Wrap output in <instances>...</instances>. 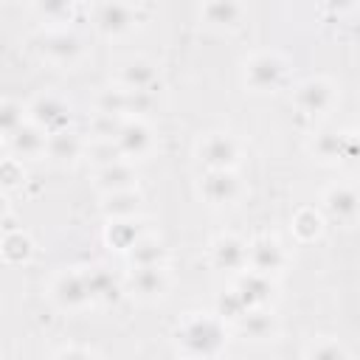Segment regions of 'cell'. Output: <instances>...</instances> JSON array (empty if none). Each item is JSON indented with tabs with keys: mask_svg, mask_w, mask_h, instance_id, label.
Here are the masks:
<instances>
[{
	"mask_svg": "<svg viewBox=\"0 0 360 360\" xmlns=\"http://www.w3.org/2000/svg\"><path fill=\"white\" fill-rule=\"evenodd\" d=\"M206 18L212 23H231L237 18L234 0H209V4H206Z\"/></svg>",
	"mask_w": 360,
	"mask_h": 360,
	"instance_id": "obj_3",
	"label": "cell"
},
{
	"mask_svg": "<svg viewBox=\"0 0 360 360\" xmlns=\"http://www.w3.org/2000/svg\"><path fill=\"white\" fill-rule=\"evenodd\" d=\"M206 158L209 160H214V163H228L231 158H234V144L228 141V138H212L209 144H206Z\"/></svg>",
	"mask_w": 360,
	"mask_h": 360,
	"instance_id": "obj_5",
	"label": "cell"
},
{
	"mask_svg": "<svg viewBox=\"0 0 360 360\" xmlns=\"http://www.w3.org/2000/svg\"><path fill=\"white\" fill-rule=\"evenodd\" d=\"M15 113H20V110H18V104L6 102V104H4V130H6V132L20 130V127H18V116H15Z\"/></svg>",
	"mask_w": 360,
	"mask_h": 360,
	"instance_id": "obj_12",
	"label": "cell"
},
{
	"mask_svg": "<svg viewBox=\"0 0 360 360\" xmlns=\"http://www.w3.org/2000/svg\"><path fill=\"white\" fill-rule=\"evenodd\" d=\"M99 26L107 32H121L130 26V12L121 4H104L99 9Z\"/></svg>",
	"mask_w": 360,
	"mask_h": 360,
	"instance_id": "obj_2",
	"label": "cell"
},
{
	"mask_svg": "<svg viewBox=\"0 0 360 360\" xmlns=\"http://www.w3.org/2000/svg\"><path fill=\"white\" fill-rule=\"evenodd\" d=\"M329 209H332L338 217H349V214H354V212L360 209V200H357L352 192L338 189V192H332V198H329Z\"/></svg>",
	"mask_w": 360,
	"mask_h": 360,
	"instance_id": "obj_4",
	"label": "cell"
},
{
	"mask_svg": "<svg viewBox=\"0 0 360 360\" xmlns=\"http://www.w3.org/2000/svg\"><path fill=\"white\" fill-rule=\"evenodd\" d=\"M57 293H62V296H60L62 301L76 304V301H82V298H85V293H90V287H88V284H82V279L71 276V279H62V282H60Z\"/></svg>",
	"mask_w": 360,
	"mask_h": 360,
	"instance_id": "obj_6",
	"label": "cell"
},
{
	"mask_svg": "<svg viewBox=\"0 0 360 360\" xmlns=\"http://www.w3.org/2000/svg\"><path fill=\"white\" fill-rule=\"evenodd\" d=\"M37 6H40L43 15L60 18V15H65V12L71 9V0H37Z\"/></svg>",
	"mask_w": 360,
	"mask_h": 360,
	"instance_id": "obj_10",
	"label": "cell"
},
{
	"mask_svg": "<svg viewBox=\"0 0 360 360\" xmlns=\"http://www.w3.org/2000/svg\"><path fill=\"white\" fill-rule=\"evenodd\" d=\"M46 51L48 54H74L76 51V40L74 37H65V34H60V37H48L46 40Z\"/></svg>",
	"mask_w": 360,
	"mask_h": 360,
	"instance_id": "obj_9",
	"label": "cell"
},
{
	"mask_svg": "<svg viewBox=\"0 0 360 360\" xmlns=\"http://www.w3.org/2000/svg\"><path fill=\"white\" fill-rule=\"evenodd\" d=\"M15 132H18V138H15V146H18L20 152H34V149H40L43 138H40L34 130H23V124H20V130H15Z\"/></svg>",
	"mask_w": 360,
	"mask_h": 360,
	"instance_id": "obj_8",
	"label": "cell"
},
{
	"mask_svg": "<svg viewBox=\"0 0 360 360\" xmlns=\"http://www.w3.org/2000/svg\"><path fill=\"white\" fill-rule=\"evenodd\" d=\"M34 113H37V118L40 121H48V124H57V121H62L65 116V107L57 102V99H40L37 102V107H34Z\"/></svg>",
	"mask_w": 360,
	"mask_h": 360,
	"instance_id": "obj_7",
	"label": "cell"
},
{
	"mask_svg": "<svg viewBox=\"0 0 360 360\" xmlns=\"http://www.w3.org/2000/svg\"><path fill=\"white\" fill-rule=\"evenodd\" d=\"M301 99H310L315 107H321V102L329 99V90H326L321 82H312V85H307V88L301 90Z\"/></svg>",
	"mask_w": 360,
	"mask_h": 360,
	"instance_id": "obj_11",
	"label": "cell"
},
{
	"mask_svg": "<svg viewBox=\"0 0 360 360\" xmlns=\"http://www.w3.org/2000/svg\"><path fill=\"white\" fill-rule=\"evenodd\" d=\"M282 74V65L276 57H259L254 65H251V82L256 88H273L276 79Z\"/></svg>",
	"mask_w": 360,
	"mask_h": 360,
	"instance_id": "obj_1",
	"label": "cell"
}]
</instances>
